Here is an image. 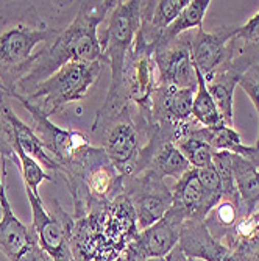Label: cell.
Wrapping results in <instances>:
<instances>
[{
    "instance_id": "obj_1",
    "label": "cell",
    "mask_w": 259,
    "mask_h": 261,
    "mask_svg": "<svg viewBox=\"0 0 259 261\" xmlns=\"http://www.w3.org/2000/svg\"><path fill=\"white\" fill-rule=\"evenodd\" d=\"M116 0L105 2H81L80 10L70 25L36 52L16 92L27 96L39 83L53 75L63 66L74 61H102L103 55L99 41V25L116 8Z\"/></svg>"
},
{
    "instance_id": "obj_2",
    "label": "cell",
    "mask_w": 259,
    "mask_h": 261,
    "mask_svg": "<svg viewBox=\"0 0 259 261\" xmlns=\"http://www.w3.org/2000/svg\"><path fill=\"white\" fill-rule=\"evenodd\" d=\"M74 221L70 247L75 261H114L139 233L134 210L124 193Z\"/></svg>"
},
{
    "instance_id": "obj_3",
    "label": "cell",
    "mask_w": 259,
    "mask_h": 261,
    "mask_svg": "<svg viewBox=\"0 0 259 261\" xmlns=\"http://www.w3.org/2000/svg\"><path fill=\"white\" fill-rule=\"evenodd\" d=\"M140 19H142V2H139V0L122 2L119 0L106 19V29L102 35H99L103 64H108L111 69V82L106 99L96 114L92 132L106 121L112 119L114 116L122 113L130 105L122 97V80L127 57L140 27Z\"/></svg>"
},
{
    "instance_id": "obj_4",
    "label": "cell",
    "mask_w": 259,
    "mask_h": 261,
    "mask_svg": "<svg viewBox=\"0 0 259 261\" xmlns=\"http://www.w3.org/2000/svg\"><path fill=\"white\" fill-rule=\"evenodd\" d=\"M74 202V219L97 206L111 203L124 193V175L116 169L102 147L86 146L60 175Z\"/></svg>"
},
{
    "instance_id": "obj_5",
    "label": "cell",
    "mask_w": 259,
    "mask_h": 261,
    "mask_svg": "<svg viewBox=\"0 0 259 261\" xmlns=\"http://www.w3.org/2000/svg\"><path fill=\"white\" fill-rule=\"evenodd\" d=\"M153 124L140 116L133 103L122 113L97 127L92 133H100L102 149L124 177L133 175L144 146L150 138Z\"/></svg>"
},
{
    "instance_id": "obj_6",
    "label": "cell",
    "mask_w": 259,
    "mask_h": 261,
    "mask_svg": "<svg viewBox=\"0 0 259 261\" xmlns=\"http://www.w3.org/2000/svg\"><path fill=\"white\" fill-rule=\"evenodd\" d=\"M61 30L45 25L42 20H20L0 32V80L7 91H16L28 72L35 47L52 42Z\"/></svg>"
},
{
    "instance_id": "obj_7",
    "label": "cell",
    "mask_w": 259,
    "mask_h": 261,
    "mask_svg": "<svg viewBox=\"0 0 259 261\" xmlns=\"http://www.w3.org/2000/svg\"><path fill=\"white\" fill-rule=\"evenodd\" d=\"M102 66V61L69 63L23 97L50 117L67 103L83 100L89 88L99 80Z\"/></svg>"
},
{
    "instance_id": "obj_8",
    "label": "cell",
    "mask_w": 259,
    "mask_h": 261,
    "mask_svg": "<svg viewBox=\"0 0 259 261\" xmlns=\"http://www.w3.org/2000/svg\"><path fill=\"white\" fill-rule=\"evenodd\" d=\"M23 188L32 206V227L41 249L53 261H75L70 247V236L75 222L74 216L67 215L56 199L52 202L50 210H47L39 194H35L27 186Z\"/></svg>"
},
{
    "instance_id": "obj_9",
    "label": "cell",
    "mask_w": 259,
    "mask_h": 261,
    "mask_svg": "<svg viewBox=\"0 0 259 261\" xmlns=\"http://www.w3.org/2000/svg\"><path fill=\"white\" fill-rule=\"evenodd\" d=\"M124 194L131 202L139 230L158 222L174 203L172 189L152 171L124 177Z\"/></svg>"
},
{
    "instance_id": "obj_10",
    "label": "cell",
    "mask_w": 259,
    "mask_h": 261,
    "mask_svg": "<svg viewBox=\"0 0 259 261\" xmlns=\"http://www.w3.org/2000/svg\"><path fill=\"white\" fill-rule=\"evenodd\" d=\"M7 94L10 97L19 100L20 105L30 113L33 119V130L36 136L42 142L47 153L61 166V172L66 166H69L74 161V158L78 155L81 149L91 144L89 138L83 132L60 128L50 121L49 116L44 114L36 105L28 102L25 97L17 94L16 91H7Z\"/></svg>"
},
{
    "instance_id": "obj_11",
    "label": "cell",
    "mask_w": 259,
    "mask_h": 261,
    "mask_svg": "<svg viewBox=\"0 0 259 261\" xmlns=\"http://www.w3.org/2000/svg\"><path fill=\"white\" fill-rule=\"evenodd\" d=\"M158 69V85L197 88V72L191 55V32L161 44L153 54Z\"/></svg>"
},
{
    "instance_id": "obj_12",
    "label": "cell",
    "mask_w": 259,
    "mask_h": 261,
    "mask_svg": "<svg viewBox=\"0 0 259 261\" xmlns=\"http://www.w3.org/2000/svg\"><path fill=\"white\" fill-rule=\"evenodd\" d=\"M156 86L158 69L153 55L130 52L124 69L122 97L127 103H133L137 113L150 124H153L152 97Z\"/></svg>"
},
{
    "instance_id": "obj_13",
    "label": "cell",
    "mask_w": 259,
    "mask_h": 261,
    "mask_svg": "<svg viewBox=\"0 0 259 261\" xmlns=\"http://www.w3.org/2000/svg\"><path fill=\"white\" fill-rule=\"evenodd\" d=\"M239 27H220L216 32H205L198 29L191 33V55L197 70L209 82L217 70L226 67L234 58L233 38Z\"/></svg>"
},
{
    "instance_id": "obj_14",
    "label": "cell",
    "mask_w": 259,
    "mask_h": 261,
    "mask_svg": "<svg viewBox=\"0 0 259 261\" xmlns=\"http://www.w3.org/2000/svg\"><path fill=\"white\" fill-rule=\"evenodd\" d=\"M186 218L177 208H170L158 222L139 230L136 238L128 246V250L137 259L166 258L178 244L181 227Z\"/></svg>"
},
{
    "instance_id": "obj_15",
    "label": "cell",
    "mask_w": 259,
    "mask_h": 261,
    "mask_svg": "<svg viewBox=\"0 0 259 261\" xmlns=\"http://www.w3.org/2000/svg\"><path fill=\"white\" fill-rule=\"evenodd\" d=\"M197 88H175L158 85L152 97L153 124L180 127L192 119V100Z\"/></svg>"
},
{
    "instance_id": "obj_16",
    "label": "cell",
    "mask_w": 259,
    "mask_h": 261,
    "mask_svg": "<svg viewBox=\"0 0 259 261\" xmlns=\"http://www.w3.org/2000/svg\"><path fill=\"white\" fill-rule=\"evenodd\" d=\"M172 206L177 208L187 219L205 221L206 215L213 210L220 199L211 196L203 188L197 169L191 168L181 178H178L172 188Z\"/></svg>"
},
{
    "instance_id": "obj_17",
    "label": "cell",
    "mask_w": 259,
    "mask_h": 261,
    "mask_svg": "<svg viewBox=\"0 0 259 261\" xmlns=\"http://www.w3.org/2000/svg\"><path fill=\"white\" fill-rule=\"evenodd\" d=\"M177 247L192 259L225 261L229 255V249L209 233L205 221L198 219H187L183 222Z\"/></svg>"
},
{
    "instance_id": "obj_18",
    "label": "cell",
    "mask_w": 259,
    "mask_h": 261,
    "mask_svg": "<svg viewBox=\"0 0 259 261\" xmlns=\"http://www.w3.org/2000/svg\"><path fill=\"white\" fill-rule=\"evenodd\" d=\"M244 218L248 216H245L242 211L241 197L223 196L220 202L206 215L205 225L217 241L223 243L228 247L234 238L236 227Z\"/></svg>"
},
{
    "instance_id": "obj_19",
    "label": "cell",
    "mask_w": 259,
    "mask_h": 261,
    "mask_svg": "<svg viewBox=\"0 0 259 261\" xmlns=\"http://www.w3.org/2000/svg\"><path fill=\"white\" fill-rule=\"evenodd\" d=\"M2 208V219H0V252L13 261L22 249L25 247L30 240L35 236V230L32 225L22 224L17 216L13 213L8 197L0 200Z\"/></svg>"
},
{
    "instance_id": "obj_20",
    "label": "cell",
    "mask_w": 259,
    "mask_h": 261,
    "mask_svg": "<svg viewBox=\"0 0 259 261\" xmlns=\"http://www.w3.org/2000/svg\"><path fill=\"white\" fill-rule=\"evenodd\" d=\"M231 169L245 216L259 208V169L247 158L231 153Z\"/></svg>"
},
{
    "instance_id": "obj_21",
    "label": "cell",
    "mask_w": 259,
    "mask_h": 261,
    "mask_svg": "<svg viewBox=\"0 0 259 261\" xmlns=\"http://www.w3.org/2000/svg\"><path fill=\"white\" fill-rule=\"evenodd\" d=\"M241 74L233 67L226 66L214 74V77L206 82L208 91L211 97L214 99V103L222 116L225 125H234V89L239 83Z\"/></svg>"
},
{
    "instance_id": "obj_22",
    "label": "cell",
    "mask_w": 259,
    "mask_h": 261,
    "mask_svg": "<svg viewBox=\"0 0 259 261\" xmlns=\"http://www.w3.org/2000/svg\"><path fill=\"white\" fill-rule=\"evenodd\" d=\"M195 135L200 136L205 142L213 147L216 152H229L251 161L254 155V146H247L242 142L241 135L234 130V127L219 125L213 128H206L198 125L195 128Z\"/></svg>"
},
{
    "instance_id": "obj_23",
    "label": "cell",
    "mask_w": 259,
    "mask_h": 261,
    "mask_svg": "<svg viewBox=\"0 0 259 261\" xmlns=\"http://www.w3.org/2000/svg\"><path fill=\"white\" fill-rule=\"evenodd\" d=\"M225 261H259V224L253 216L244 218L234 231Z\"/></svg>"
},
{
    "instance_id": "obj_24",
    "label": "cell",
    "mask_w": 259,
    "mask_h": 261,
    "mask_svg": "<svg viewBox=\"0 0 259 261\" xmlns=\"http://www.w3.org/2000/svg\"><path fill=\"white\" fill-rule=\"evenodd\" d=\"M211 5V0H189V4L178 14V17L164 30L161 44L169 42L183 33L191 32L192 29H203V19ZM159 44V45H161Z\"/></svg>"
},
{
    "instance_id": "obj_25",
    "label": "cell",
    "mask_w": 259,
    "mask_h": 261,
    "mask_svg": "<svg viewBox=\"0 0 259 261\" xmlns=\"http://www.w3.org/2000/svg\"><path fill=\"white\" fill-rule=\"evenodd\" d=\"M195 72H197V89H195L194 100H192V119L206 128L225 125L222 121V116L214 103V99L211 97V94L208 91L205 77L197 69H195Z\"/></svg>"
},
{
    "instance_id": "obj_26",
    "label": "cell",
    "mask_w": 259,
    "mask_h": 261,
    "mask_svg": "<svg viewBox=\"0 0 259 261\" xmlns=\"http://www.w3.org/2000/svg\"><path fill=\"white\" fill-rule=\"evenodd\" d=\"M256 45H259V11L254 16H251L247 20V23L241 25L238 29L236 36L233 38L234 57L253 49Z\"/></svg>"
},
{
    "instance_id": "obj_27",
    "label": "cell",
    "mask_w": 259,
    "mask_h": 261,
    "mask_svg": "<svg viewBox=\"0 0 259 261\" xmlns=\"http://www.w3.org/2000/svg\"><path fill=\"white\" fill-rule=\"evenodd\" d=\"M238 85L245 91V94L250 97V100L254 105L257 116H259V64H253L247 70H244L239 77Z\"/></svg>"
},
{
    "instance_id": "obj_28",
    "label": "cell",
    "mask_w": 259,
    "mask_h": 261,
    "mask_svg": "<svg viewBox=\"0 0 259 261\" xmlns=\"http://www.w3.org/2000/svg\"><path fill=\"white\" fill-rule=\"evenodd\" d=\"M13 261H53L47 252H44L38 243V236L35 233V236L30 240V243L22 249V252L13 258Z\"/></svg>"
},
{
    "instance_id": "obj_29",
    "label": "cell",
    "mask_w": 259,
    "mask_h": 261,
    "mask_svg": "<svg viewBox=\"0 0 259 261\" xmlns=\"http://www.w3.org/2000/svg\"><path fill=\"white\" fill-rule=\"evenodd\" d=\"M166 261H195V259H192V258H187L178 247H175L166 258H164Z\"/></svg>"
},
{
    "instance_id": "obj_30",
    "label": "cell",
    "mask_w": 259,
    "mask_h": 261,
    "mask_svg": "<svg viewBox=\"0 0 259 261\" xmlns=\"http://www.w3.org/2000/svg\"><path fill=\"white\" fill-rule=\"evenodd\" d=\"M114 261H136V258L133 256V253L127 249L119 258H117V259H114Z\"/></svg>"
},
{
    "instance_id": "obj_31",
    "label": "cell",
    "mask_w": 259,
    "mask_h": 261,
    "mask_svg": "<svg viewBox=\"0 0 259 261\" xmlns=\"http://www.w3.org/2000/svg\"><path fill=\"white\" fill-rule=\"evenodd\" d=\"M137 261H166L164 258H147V259H137Z\"/></svg>"
},
{
    "instance_id": "obj_32",
    "label": "cell",
    "mask_w": 259,
    "mask_h": 261,
    "mask_svg": "<svg viewBox=\"0 0 259 261\" xmlns=\"http://www.w3.org/2000/svg\"><path fill=\"white\" fill-rule=\"evenodd\" d=\"M251 216H253V218H254V221H256V222L259 224V208H257V210H256V211L253 213V215H251Z\"/></svg>"
}]
</instances>
